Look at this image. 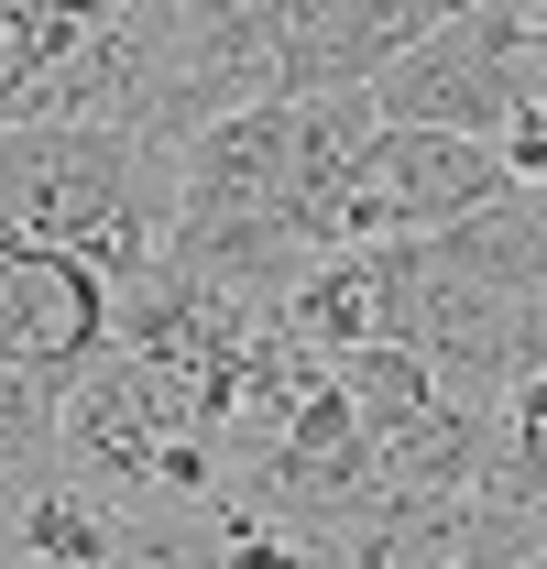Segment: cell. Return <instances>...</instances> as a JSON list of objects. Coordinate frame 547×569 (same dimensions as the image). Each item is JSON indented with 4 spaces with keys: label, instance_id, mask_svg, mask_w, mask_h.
<instances>
[{
    "label": "cell",
    "instance_id": "9c48e42d",
    "mask_svg": "<svg viewBox=\"0 0 547 569\" xmlns=\"http://www.w3.org/2000/svg\"><path fill=\"white\" fill-rule=\"evenodd\" d=\"M33 11H77V22H110L121 0H33Z\"/></svg>",
    "mask_w": 547,
    "mask_h": 569
},
{
    "label": "cell",
    "instance_id": "30bf717a",
    "mask_svg": "<svg viewBox=\"0 0 547 569\" xmlns=\"http://www.w3.org/2000/svg\"><path fill=\"white\" fill-rule=\"evenodd\" d=\"M526 559L547 569V503H526Z\"/></svg>",
    "mask_w": 547,
    "mask_h": 569
},
{
    "label": "cell",
    "instance_id": "52a82bcc",
    "mask_svg": "<svg viewBox=\"0 0 547 569\" xmlns=\"http://www.w3.org/2000/svg\"><path fill=\"white\" fill-rule=\"evenodd\" d=\"M56 417H67V406L0 361V503L22 493V482H44V471H56Z\"/></svg>",
    "mask_w": 547,
    "mask_h": 569
},
{
    "label": "cell",
    "instance_id": "8992f818",
    "mask_svg": "<svg viewBox=\"0 0 547 569\" xmlns=\"http://www.w3.org/2000/svg\"><path fill=\"white\" fill-rule=\"evenodd\" d=\"M438 263L449 274L493 284V296H547V187H504L493 209H471L460 230H438Z\"/></svg>",
    "mask_w": 547,
    "mask_h": 569
},
{
    "label": "cell",
    "instance_id": "277c9868",
    "mask_svg": "<svg viewBox=\"0 0 547 569\" xmlns=\"http://www.w3.org/2000/svg\"><path fill=\"white\" fill-rule=\"evenodd\" d=\"M515 176H504V153L471 132H372L361 153V241H438V230H460L471 209H493Z\"/></svg>",
    "mask_w": 547,
    "mask_h": 569
},
{
    "label": "cell",
    "instance_id": "3957f363",
    "mask_svg": "<svg viewBox=\"0 0 547 569\" xmlns=\"http://www.w3.org/2000/svg\"><path fill=\"white\" fill-rule=\"evenodd\" d=\"M110 351H121V284L77 252H56V241L0 230V361L67 406Z\"/></svg>",
    "mask_w": 547,
    "mask_h": 569
},
{
    "label": "cell",
    "instance_id": "5b68a950",
    "mask_svg": "<svg viewBox=\"0 0 547 569\" xmlns=\"http://www.w3.org/2000/svg\"><path fill=\"white\" fill-rule=\"evenodd\" d=\"M481 0H285V99H372V77Z\"/></svg>",
    "mask_w": 547,
    "mask_h": 569
},
{
    "label": "cell",
    "instance_id": "7a4b0ae2",
    "mask_svg": "<svg viewBox=\"0 0 547 569\" xmlns=\"http://www.w3.org/2000/svg\"><path fill=\"white\" fill-rule=\"evenodd\" d=\"M526 99V11L515 0H481L460 22H438L427 44H406L395 67L372 77V121L395 132H471L493 142Z\"/></svg>",
    "mask_w": 547,
    "mask_h": 569
},
{
    "label": "cell",
    "instance_id": "6da1fadb",
    "mask_svg": "<svg viewBox=\"0 0 547 569\" xmlns=\"http://www.w3.org/2000/svg\"><path fill=\"white\" fill-rule=\"evenodd\" d=\"M0 230L56 241L132 296L176 263V153L121 121H11L0 132Z\"/></svg>",
    "mask_w": 547,
    "mask_h": 569
},
{
    "label": "cell",
    "instance_id": "8fae6325",
    "mask_svg": "<svg viewBox=\"0 0 547 569\" xmlns=\"http://www.w3.org/2000/svg\"><path fill=\"white\" fill-rule=\"evenodd\" d=\"M241 11H285V0H241Z\"/></svg>",
    "mask_w": 547,
    "mask_h": 569
},
{
    "label": "cell",
    "instance_id": "ba28073f",
    "mask_svg": "<svg viewBox=\"0 0 547 569\" xmlns=\"http://www.w3.org/2000/svg\"><path fill=\"white\" fill-rule=\"evenodd\" d=\"M493 153H504V176H515V187H547V88L515 99V121L493 132Z\"/></svg>",
    "mask_w": 547,
    "mask_h": 569
}]
</instances>
